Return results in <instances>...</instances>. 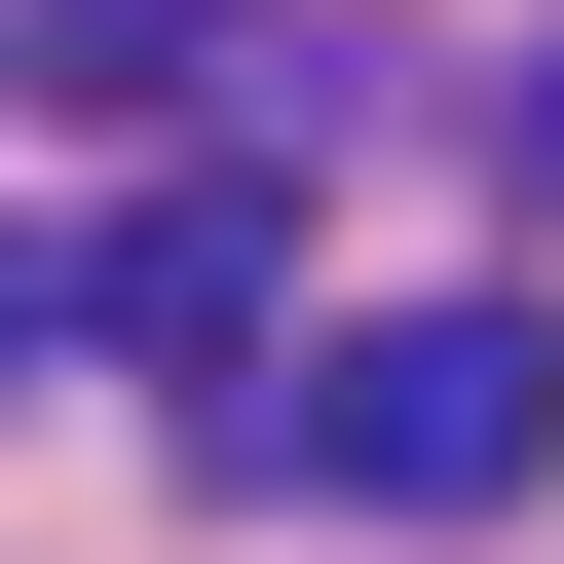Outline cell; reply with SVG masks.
Here are the masks:
<instances>
[{
    "mask_svg": "<svg viewBox=\"0 0 564 564\" xmlns=\"http://www.w3.org/2000/svg\"><path fill=\"white\" fill-rule=\"evenodd\" d=\"M263 263H302V188H263V151H188V188H113V263H76V339L226 377V339H263Z\"/></svg>",
    "mask_w": 564,
    "mask_h": 564,
    "instance_id": "7a4b0ae2",
    "label": "cell"
},
{
    "mask_svg": "<svg viewBox=\"0 0 564 564\" xmlns=\"http://www.w3.org/2000/svg\"><path fill=\"white\" fill-rule=\"evenodd\" d=\"M0 76H39V113H188V76H226V0H0Z\"/></svg>",
    "mask_w": 564,
    "mask_h": 564,
    "instance_id": "3957f363",
    "label": "cell"
},
{
    "mask_svg": "<svg viewBox=\"0 0 564 564\" xmlns=\"http://www.w3.org/2000/svg\"><path fill=\"white\" fill-rule=\"evenodd\" d=\"M0 339H76V263H0Z\"/></svg>",
    "mask_w": 564,
    "mask_h": 564,
    "instance_id": "5b68a950",
    "label": "cell"
},
{
    "mask_svg": "<svg viewBox=\"0 0 564 564\" xmlns=\"http://www.w3.org/2000/svg\"><path fill=\"white\" fill-rule=\"evenodd\" d=\"M527 226H564V39H527Z\"/></svg>",
    "mask_w": 564,
    "mask_h": 564,
    "instance_id": "277c9868",
    "label": "cell"
},
{
    "mask_svg": "<svg viewBox=\"0 0 564 564\" xmlns=\"http://www.w3.org/2000/svg\"><path fill=\"white\" fill-rule=\"evenodd\" d=\"M226 452H302V489H377V527H489V489L564 452V339H527V302H377L302 414H226Z\"/></svg>",
    "mask_w": 564,
    "mask_h": 564,
    "instance_id": "6da1fadb",
    "label": "cell"
}]
</instances>
